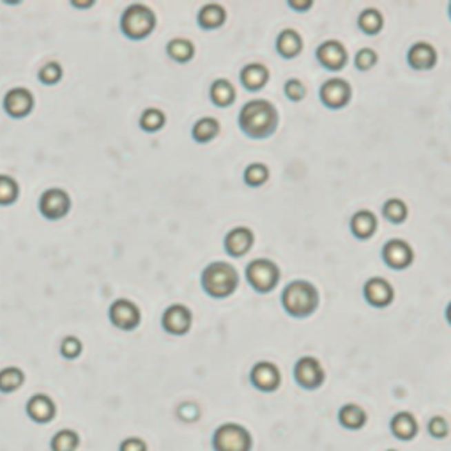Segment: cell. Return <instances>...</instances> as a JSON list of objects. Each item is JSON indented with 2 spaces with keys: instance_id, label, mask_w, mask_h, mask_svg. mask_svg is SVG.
<instances>
[{
  "instance_id": "obj_28",
  "label": "cell",
  "mask_w": 451,
  "mask_h": 451,
  "mask_svg": "<svg viewBox=\"0 0 451 451\" xmlns=\"http://www.w3.org/2000/svg\"><path fill=\"white\" fill-rule=\"evenodd\" d=\"M358 25L366 36H375V34L381 32L382 27H384V17H382L381 11H377V9L368 8L359 14Z\"/></svg>"
},
{
  "instance_id": "obj_33",
  "label": "cell",
  "mask_w": 451,
  "mask_h": 451,
  "mask_svg": "<svg viewBox=\"0 0 451 451\" xmlns=\"http://www.w3.org/2000/svg\"><path fill=\"white\" fill-rule=\"evenodd\" d=\"M269 179V168L265 167L264 163H252L244 170V181L252 188H259L262 184L268 183Z\"/></svg>"
},
{
  "instance_id": "obj_29",
  "label": "cell",
  "mask_w": 451,
  "mask_h": 451,
  "mask_svg": "<svg viewBox=\"0 0 451 451\" xmlns=\"http://www.w3.org/2000/svg\"><path fill=\"white\" fill-rule=\"evenodd\" d=\"M78 446H80V437L71 428H62L50 441L52 451H77Z\"/></svg>"
},
{
  "instance_id": "obj_10",
  "label": "cell",
  "mask_w": 451,
  "mask_h": 451,
  "mask_svg": "<svg viewBox=\"0 0 451 451\" xmlns=\"http://www.w3.org/2000/svg\"><path fill=\"white\" fill-rule=\"evenodd\" d=\"M319 64L328 71H340L343 70L349 62V55H347V48L341 45L340 41L331 39L324 41L315 52Z\"/></svg>"
},
{
  "instance_id": "obj_14",
  "label": "cell",
  "mask_w": 451,
  "mask_h": 451,
  "mask_svg": "<svg viewBox=\"0 0 451 451\" xmlns=\"http://www.w3.org/2000/svg\"><path fill=\"white\" fill-rule=\"evenodd\" d=\"M363 294H365V299L368 301V305L375 306V308H386V306H390L393 303L394 289L386 278L374 277L365 283Z\"/></svg>"
},
{
  "instance_id": "obj_9",
  "label": "cell",
  "mask_w": 451,
  "mask_h": 451,
  "mask_svg": "<svg viewBox=\"0 0 451 451\" xmlns=\"http://www.w3.org/2000/svg\"><path fill=\"white\" fill-rule=\"evenodd\" d=\"M250 381L253 386L262 393H272L277 391L281 384V374L274 363L271 361H259L253 365L250 372Z\"/></svg>"
},
{
  "instance_id": "obj_15",
  "label": "cell",
  "mask_w": 451,
  "mask_h": 451,
  "mask_svg": "<svg viewBox=\"0 0 451 451\" xmlns=\"http://www.w3.org/2000/svg\"><path fill=\"white\" fill-rule=\"evenodd\" d=\"M140 310L139 306L128 299L115 301L110 308V321L114 322L115 328L122 331H131L140 324Z\"/></svg>"
},
{
  "instance_id": "obj_24",
  "label": "cell",
  "mask_w": 451,
  "mask_h": 451,
  "mask_svg": "<svg viewBox=\"0 0 451 451\" xmlns=\"http://www.w3.org/2000/svg\"><path fill=\"white\" fill-rule=\"evenodd\" d=\"M277 50L283 59H296L303 52V37L294 29H285L277 37Z\"/></svg>"
},
{
  "instance_id": "obj_18",
  "label": "cell",
  "mask_w": 451,
  "mask_h": 451,
  "mask_svg": "<svg viewBox=\"0 0 451 451\" xmlns=\"http://www.w3.org/2000/svg\"><path fill=\"white\" fill-rule=\"evenodd\" d=\"M32 94L27 89H21L20 87V89H12L6 94L4 108L12 117H25V115L32 110Z\"/></svg>"
},
{
  "instance_id": "obj_6",
  "label": "cell",
  "mask_w": 451,
  "mask_h": 451,
  "mask_svg": "<svg viewBox=\"0 0 451 451\" xmlns=\"http://www.w3.org/2000/svg\"><path fill=\"white\" fill-rule=\"evenodd\" d=\"M246 280L257 292L268 294L278 285L280 268L269 259H255L246 268Z\"/></svg>"
},
{
  "instance_id": "obj_11",
  "label": "cell",
  "mask_w": 451,
  "mask_h": 451,
  "mask_svg": "<svg viewBox=\"0 0 451 451\" xmlns=\"http://www.w3.org/2000/svg\"><path fill=\"white\" fill-rule=\"evenodd\" d=\"M382 259L390 268L402 271L414 262V252L411 244L403 239H390L382 246Z\"/></svg>"
},
{
  "instance_id": "obj_7",
  "label": "cell",
  "mask_w": 451,
  "mask_h": 451,
  "mask_svg": "<svg viewBox=\"0 0 451 451\" xmlns=\"http://www.w3.org/2000/svg\"><path fill=\"white\" fill-rule=\"evenodd\" d=\"M324 368H322L321 361L317 358H313V356H303L294 365V381L303 390H317L324 384Z\"/></svg>"
},
{
  "instance_id": "obj_3",
  "label": "cell",
  "mask_w": 451,
  "mask_h": 451,
  "mask_svg": "<svg viewBox=\"0 0 451 451\" xmlns=\"http://www.w3.org/2000/svg\"><path fill=\"white\" fill-rule=\"evenodd\" d=\"M239 274L228 262H212L202 272L203 290L214 299H225L236 292Z\"/></svg>"
},
{
  "instance_id": "obj_2",
  "label": "cell",
  "mask_w": 451,
  "mask_h": 451,
  "mask_svg": "<svg viewBox=\"0 0 451 451\" xmlns=\"http://www.w3.org/2000/svg\"><path fill=\"white\" fill-rule=\"evenodd\" d=\"M285 312L296 319L310 317L319 308V290L312 281L294 280L281 294Z\"/></svg>"
},
{
  "instance_id": "obj_40",
  "label": "cell",
  "mask_w": 451,
  "mask_h": 451,
  "mask_svg": "<svg viewBox=\"0 0 451 451\" xmlns=\"http://www.w3.org/2000/svg\"><path fill=\"white\" fill-rule=\"evenodd\" d=\"M61 77H62V70L57 62H48V64L39 71V78L45 81V83H48V86H52V83L61 80Z\"/></svg>"
},
{
  "instance_id": "obj_23",
  "label": "cell",
  "mask_w": 451,
  "mask_h": 451,
  "mask_svg": "<svg viewBox=\"0 0 451 451\" xmlns=\"http://www.w3.org/2000/svg\"><path fill=\"white\" fill-rule=\"evenodd\" d=\"M366 416L365 409L358 403H345L340 407L338 411V423L347 430H361L366 425Z\"/></svg>"
},
{
  "instance_id": "obj_27",
  "label": "cell",
  "mask_w": 451,
  "mask_h": 451,
  "mask_svg": "<svg viewBox=\"0 0 451 451\" xmlns=\"http://www.w3.org/2000/svg\"><path fill=\"white\" fill-rule=\"evenodd\" d=\"M218 133H220V122L216 121L214 117H202L195 122V126L191 130L193 139L199 143L211 142L212 139L218 137Z\"/></svg>"
},
{
  "instance_id": "obj_37",
  "label": "cell",
  "mask_w": 451,
  "mask_h": 451,
  "mask_svg": "<svg viewBox=\"0 0 451 451\" xmlns=\"http://www.w3.org/2000/svg\"><path fill=\"white\" fill-rule=\"evenodd\" d=\"M285 96L290 99V101H301V99L306 96V87L305 83L299 80V78H290L285 83Z\"/></svg>"
},
{
  "instance_id": "obj_8",
  "label": "cell",
  "mask_w": 451,
  "mask_h": 451,
  "mask_svg": "<svg viewBox=\"0 0 451 451\" xmlns=\"http://www.w3.org/2000/svg\"><path fill=\"white\" fill-rule=\"evenodd\" d=\"M321 101L324 103L331 110H340L347 103L350 101L352 96V89H350L349 81L341 80V78H331V80L324 81L321 87Z\"/></svg>"
},
{
  "instance_id": "obj_46",
  "label": "cell",
  "mask_w": 451,
  "mask_h": 451,
  "mask_svg": "<svg viewBox=\"0 0 451 451\" xmlns=\"http://www.w3.org/2000/svg\"><path fill=\"white\" fill-rule=\"evenodd\" d=\"M388 451H397V450H388Z\"/></svg>"
},
{
  "instance_id": "obj_36",
  "label": "cell",
  "mask_w": 451,
  "mask_h": 451,
  "mask_svg": "<svg viewBox=\"0 0 451 451\" xmlns=\"http://www.w3.org/2000/svg\"><path fill=\"white\" fill-rule=\"evenodd\" d=\"M379 57L377 53L374 52L372 48H361L358 53H356V68L359 71H368L372 70L375 64H377Z\"/></svg>"
},
{
  "instance_id": "obj_5",
  "label": "cell",
  "mask_w": 451,
  "mask_h": 451,
  "mask_svg": "<svg viewBox=\"0 0 451 451\" xmlns=\"http://www.w3.org/2000/svg\"><path fill=\"white\" fill-rule=\"evenodd\" d=\"M122 32L131 39H143L156 27L154 12L142 4H133L122 14Z\"/></svg>"
},
{
  "instance_id": "obj_32",
  "label": "cell",
  "mask_w": 451,
  "mask_h": 451,
  "mask_svg": "<svg viewBox=\"0 0 451 451\" xmlns=\"http://www.w3.org/2000/svg\"><path fill=\"white\" fill-rule=\"evenodd\" d=\"M25 375L17 366H8L4 370H0V391L2 393H12L23 384Z\"/></svg>"
},
{
  "instance_id": "obj_4",
  "label": "cell",
  "mask_w": 451,
  "mask_h": 451,
  "mask_svg": "<svg viewBox=\"0 0 451 451\" xmlns=\"http://www.w3.org/2000/svg\"><path fill=\"white\" fill-rule=\"evenodd\" d=\"M214 451H252L253 437L239 423H223L212 434Z\"/></svg>"
},
{
  "instance_id": "obj_16",
  "label": "cell",
  "mask_w": 451,
  "mask_h": 451,
  "mask_svg": "<svg viewBox=\"0 0 451 451\" xmlns=\"http://www.w3.org/2000/svg\"><path fill=\"white\" fill-rule=\"evenodd\" d=\"M255 236L248 227L232 228L225 237V252L230 257H243L252 250Z\"/></svg>"
},
{
  "instance_id": "obj_45",
  "label": "cell",
  "mask_w": 451,
  "mask_h": 451,
  "mask_svg": "<svg viewBox=\"0 0 451 451\" xmlns=\"http://www.w3.org/2000/svg\"><path fill=\"white\" fill-rule=\"evenodd\" d=\"M448 12H450V18H451V2H450V6H448Z\"/></svg>"
},
{
  "instance_id": "obj_41",
  "label": "cell",
  "mask_w": 451,
  "mask_h": 451,
  "mask_svg": "<svg viewBox=\"0 0 451 451\" xmlns=\"http://www.w3.org/2000/svg\"><path fill=\"white\" fill-rule=\"evenodd\" d=\"M119 451H147V444L140 437H128L121 443Z\"/></svg>"
},
{
  "instance_id": "obj_42",
  "label": "cell",
  "mask_w": 451,
  "mask_h": 451,
  "mask_svg": "<svg viewBox=\"0 0 451 451\" xmlns=\"http://www.w3.org/2000/svg\"><path fill=\"white\" fill-rule=\"evenodd\" d=\"M199 407L195 403H183L179 407V416L184 419V421H195L199 418Z\"/></svg>"
},
{
  "instance_id": "obj_38",
  "label": "cell",
  "mask_w": 451,
  "mask_h": 451,
  "mask_svg": "<svg viewBox=\"0 0 451 451\" xmlns=\"http://www.w3.org/2000/svg\"><path fill=\"white\" fill-rule=\"evenodd\" d=\"M450 432V425H448L446 419L443 416H434L428 421V434L434 437V439H444Z\"/></svg>"
},
{
  "instance_id": "obj_20",
  "label": "cell",
  "mask_w": 451,
  "mask_h": 451,
  "mask_svg": "<svg viewBox=\"0 0 451 451\" xmlns=\"http://www.w3.org/2000/svg\"><path fill=\"white\" fill-rule=\"evenodd\" d=\"M391 434L399 441H412L418 435L419 425L412 412H397L390 421Z\"/></svg>"
},
{
  "instance_id": "obj_1",
  "label": "cell",
  "mask_w": 451,
  "mask_h": 451,
  "mask_svg": "<svg viewBox=\"0 0 451 451\" xmlns=\"http://www.w3.org/2000/svg\"><path fill=\"white\" fill-rule=\"evenodd\" d=\"M239 128L253 140L268 139L278 128V110L271 101L265 99L248 101L241 108Z\"/></svg>"
},
{
  "instance_id": "obj_39",
  "label": "cell",
  "mask_w": 451,
  "mask_h": 451,
  "mask_svg": "<svg viewBox=\"0 0 451 451\" xmlns=\"http://www.w3.org/2000/svg\"><path fill=\"white\" fill-rule=\"evenodd\" d=\"M61 354L68 359L78 358L81 354V341L77 337H66L61 343Z\"/></svg>"
},
{
  "instance_id": "obj_22",
  "label": "cell",
  "mask_w": 451,
  "mask_h": 451,
  "mask_svg": "<svg viewBox=\"0 0 451 451\" xmlns=\"http://www.w3.org/2000/svg\"><path fill=\"white\" fill-rule=\"evenodd\" d=\"M375 230H377V216L372 211L363 209V211H358L350 218V232L358 239H370Z\"/></svg>"
},
{
  "instance_id": "obj_31",
  "label": "cell",
  "mask_w": 451,
  "mask_h": 451,
  "mask_svg": "<svg viewBox=\"0 0 451 451\" xmlns=\"http://www.w3.org/2000/svg\"><path fill=\"white\" fill-rule=\"evenodd\" d=\"M382 214H384V218H386L388 221H391V223H403V221L407 220V214H409L407 203L400 199L386 200L384 206H382Z\"/></svg>"
},
{
  "instance_id": "obj_26",
  "label": "cell",
  "mask_w": 451,
  "mask_h": 451,
  "mask_svg": "<svg viewBox=\"0 0 451 451\" xmlns=\"http://www.w3.org/2000/svg\"><path fill=\"white\" fill-rule=\"evenodd\" d=\"M209 96H211V101L216 106L225 108V106H230L232 103L236 101V87L232 86V81L227 80V78H218L211 86Z\"/></svg>"
},
{
  "instance_id": "obj_19",
  "label": "cell",
  "mask_w": 451,
  "mask_h": 451,
  "mask_svg": "<svg viewBox=\"0 0 451 451\" xmlns=\"http://www.w3.org/2000/svg\"><path fill=\"white\" fill-rule=\"evenodd\" d=\"M57 407L53 403L48 394H34L32 399L27 402V414L36 423H48L55 418Z\"/></svg>"
},
{
  "instance_id": "obj_21",
  "label": "cell",
  "mask_w": 451,
  "mask_h": 451,
  "mask_svg": "<svg viewBox=\"0 0 451 451\" xmlns=\"http://www.w3.org/2000/svg\"><path fill=\"white\" fill-rule=\"evenodd\" d=\"M239 78H241V83L244 86V89L257 92V90L264 89L265 83L269 81V70L264 64L253 62V64L244 66Z\"/></svg>"
},
{
  "instance_id": "obj_35",
  "label": "cell",
  "mask_w": 451,
  "mask_h": 451,
  "mask_svg": "<svg viewBox=\"0 0 451 451\" xmlns=\"http://www.w3.org/2000/svg\"><path fill=\"white\" fill-rule=\"evenodd\" d=\"M18 197V184L17 181L8 177V175H0V203H11L14 202Z\"/></svg>"
},
{
  "instance_id": "obj_17",
  "label": "cell",
  "mask_w": 451,
  "mask_h": 451,
  "mask_svg": "<svg viewBox=\"0 0 451 451\" xmlns=\"http://www.w3.org/2000/svg\"><path fill=\"white\" fill-rule=\"evenodd\" d=\"M407 62H409L412 70H432L437 64V52H435V48L430 43L419 41V43L412 45L409 48V52H407Z\"/></svg>"
},
{
  "instance_id": "obj_30",
  "label": "cell",
  "mask_w": 451,
  "mask_h": 451,
  "mask_svg": "<svg viewBox=\"0 0 451 451\" xmlns=\"http://www.w3.org/2000/svg\"><path fill=\"white\" fill-rule=\"evenodd\" d=\"M167 53L175 62H190L195 55V46L188 39H172L167 46Z\"/></svg>"
},
{
  "instance_id": "obj_34",
  "label": "cell",
  "mask_w": 451,
  "mask_h": 451,
  "mask_svg": "<svg viewBox=\"0 0 451 451\" xmlns=\"http://www.w3.org/2000/svg\"><path fill=\"white\" fill-rule=\"evenodd\" d=\"M140 124L146 131H158L161 130L163 124H165V114L158 108H149V110L143 112L142 119H140Z\"/></svg>"
},
{
  "instance_id": "obj_44",
  "label": "cell",
  "mask_w": 451,
  "mask_h": 451,
  "mask_svg": "<svg viewBox=\"0 0 451 451\" xmlns=\"http://www.w3.org/2000/svg\"><path fill=\"white\" fill-rule=\"evenodd\" d=\"M446 321L450 322V325H451V303L446 306Z\"/></svg>"
},
{
  "instance_id": "obj_13",
  "label": "cell",
  "mask_w": 451,
  "mask_h": 451,
  "mask_svg": "<svg viewBox=\"0 0 451 451\" xmlns=\"http://www.w3.org/2000/svg\"><path fill=\"white\" fill-rule=\"evenodd\" d=\"M39 208L41 212H43L48 220H59V218L68 214V211H70L71 208V200L64 190L52 188V190L43 193Z\"/></svg>"
},
{
  "instance_id": "obj_12",
  "label": "cell",
  "mask_w": 451,
  "mask_h": 451,
  "mask_svg": "<svg viewBox=\"0 0 451 451\" xmlns=\"http://www.w3.org/2000/svg\"><path fill=\"white\" fill-rule=\"evenodd\" d=\"M191 322H193V315H191L190 308L184 305L168 306L161 319L163 330L170 334H175V337L186 334L191 330Z\"/></svg>"
},
{
  "instance_id": "obj_25",
  "label": "cell",
  "mask_w": 451,
  "mask_h": 451,
  "mask_svg": "<svg viewBox=\"0 0 451 451\" xmlns=\"http://www.w3.org/2000/svg\"><path fill=\"white\" fill-rule=\"evenodd\" d=\"M227 21V11H225L223 6L220 4H206L199 12V23L202 29L206 30H214L220 29L221 25Z\"/></svg>"
},
{
  "instance_id": "obj_43",
  "label": "cell",
  "mask_w": 451,
  "mask_h": 451,
  "mask_svg": "<svg viewBox=\"0 0 451 451\" xmlns=\"http://www.w3.org/2000/svg\"><path fill=\"white\" fill-rule=\"evenodd\" d=\"M313 6V2H310V0H290L289 2V8L296 9L297 12H303V11H308L310 8Z\"/></svg>"
}]
</instances>
